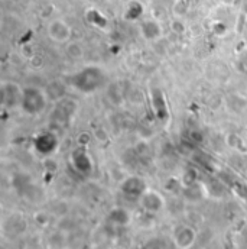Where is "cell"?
<instances>
[{
	"label": "cell",
	"instance_id": "1",
	"mask_svg": "<svg viewBox=\"0 0 247 249\" xmlns=\"http://www.w3.org/2000/svg\"><path fill=\"white\" fill-rule=\"evenodd\" d=\"M104 83H106V72L97 65H88L68 78V84L84 94L97 91L104 86Z\"/></svg>",
	"mask_w": 247,
	"mask_h": 249
},
{
	"label": "cell",
	"instance_id": "2",
	"mask_svg": "<svg viewBox=\"0 0 247 249\" xmlns=\"http://www.w3.org/2000/svg\"><path fill=\"white\" fill-rule=\"evenodd\" d=\"M49 103V94L47 90L41 87H25L23 89V96H22V103H20V110L28 115V116H39L44 113L48 107Z\"/></svg>",
	"mask_w": 247,
	"mask_h": 249
},
{
	"label": "cell",
	"instance_id": "3",
	"mask_svg": "<svg viewBox=\"0 0 247 249\" xmlns=\"http://www.w3.org/2000/svg\"><path fill=\"white\" fill-rule=\"evenodd\" d=\"M23 96V89L13 81H4L1 83V103L6 109L15 110L20 109Z\"/></svg>",
	"mask_w": 247,
	"mask_h": 249
},
{
	"label": "cell",
	"instance_id": "4",
	"mask_svg": "<svg viewBox=\"0 0 247 249\" xmlns=\"http://www.w3.org/2000/svg\"><path fill=\"white\" fill-rule=\"evenodd\" d=\"M47 32H48L49 39L54 41L55 44H66L72 38L71 25L61 18L52 19L47 26Z\"/></svg>",
	"mask_w": 247,
	"mask_h": 249
},
{
	"label": "cell",
	"instance_id": "5",
	"mask_svg": "<svg viewBox=\"0 0 247 249\" xmlns=\"http://www.w3.org/2000/svg\"><path fill=\"white\" fill-rule=\"evenodd\" d=\"M139 201H140V206L149 213H159L165 209V198L156 190L146 188L139 196Z\"/></svg>",
	"mask_w": 247,
	"mask_h": 249
},
{
	"label": "cell",
	"instance_id": "6",
	"mask_svg": "<svg viewBox=\"0 0 247 249\" xmlns=\"http://www.w3.org/2000/svg\"><path fill=\"white\" fill-rule=\"evenodd\" d=\"M139 31L143 39L149 42H155L162 38L164 35V28L156 19H143L139 25Z\"/></svg>",
	"mask_w": 247,
	"mask_h": 249
},
{
	"label": "cell",
	"instance_id": "7",
	"mask_svg": "<svg viewBox=\"0 0 247 249\" xmlns=\"http://www.w3.org/2000/svg\"><path fill=\"white\" fill-rule=\"evenodd\" d=\"M197 239V232L191 226H181L174 233V242L180 249H189Z\"/></svg>",
	"mask_w": 247,
	"mask_h": 249
},
{
	"label": "cell",
	"instance_id": "8",
	"mask_svg": "<svg viewBox=\"0 0 247 249\" xmlns=\"http://www.w3.org/2000/svg\"><path fill=\"white\" fill-rule=\"evenodd\" d=\"M57 136L49 133V132H45V133H41L39 136H36L35 139V146L36 149L41 152V154H45V155H49L55 151L57 148Z\"/></svg>",
	"mask_w": 247,
	"mask_h": 249
},
{
	"label": "cell",
	"instance_id": "9",
	"mask_svg": "<svg viewBox=\"0 0 247 249\" xmlns=\"http://www.w3.org/2000/svg\"><path fill=\"white\" fill-rule=\"evenodd\" d=\"M72 162L74 165L80 170V171H88L91 168V162L90 158L87 155V152L82 148H78V151H75L72 154Z\"/></svg>",
	"mask_w": 247,
	"mask_h": 249
},
{
	"label": "cell",
	"instance_id": "10",
	"mask_svg": "<svg viewBox=\"0 0 247 249\" xmlns=\"http://www.w3.org/2000/svg\"><path fill=\"white\" fill-rule=\"evenodd\" d=\"M142 13H143V6L139 1H132L126 9L124 18L129 20H137L142 16Z\"/></svg>",
	"mask_w": 247,
	"mask_h": 249
},
{
	"label": "cell",
	"instance_id": "11",
	"mask_svg": "<svg viewBox=\"0 0 247 249\" xmlns=\"http://www.w3.org/2000/svg\"><path fill=\"white\" fill-rule=\"evenodd\" d=\"M66 51H68V55L71 58H74V60H78V58L82 57V48L78 44H69Z\"/></svg>",
	"mask_w": 247,
	"mask_h": 249
},
{
	"label": "cell",
	"instance_id": "12",
	"mask_svg": "<svg viewBox=\"0 0 247 249\" xmlns=\"http://www.w3.org/2000/svg\"><path fill=\"white\" fill-rule=\"evenodd\" d=\"M246 16H247V6H246Z\"/></svg>",
	"mask_w": 247,
	"mask_h": 249
}]
</instances>
